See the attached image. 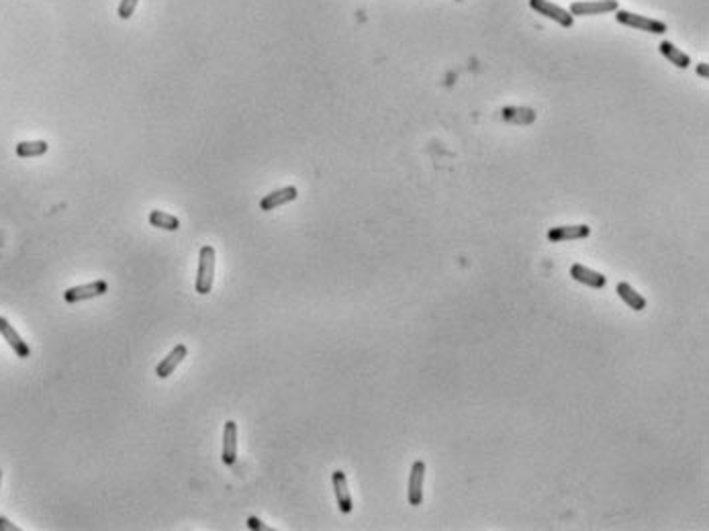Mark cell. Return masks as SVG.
Listing matches in <instances>:
<instances>
[{"label": "cell", "instance_id": "6da1fadb", "mask_svg": "<svg viewBox=\"0 0 709 531\" xmlns=\"http://www.w3.org/2000/svg\"><path fill=\"white\" fill-rule=\"evenodd\" d=\"M215 282V249L211 245H203L199 251V272L194 289L199 295H209Z\"/></svg>", "mask_w": 709, "mask_h": 531}, {"label": "cell", "instance_id": "7a4b0ae2", "mask_svg": "<svg viewBox=\"0 0 709 531\" xmlns=\"http://www.w3.org/2000/svg\"><path fill=\"white\" fill-rule=\"evenodd\" d=\"M616 21L620 25H626V27H631V29H640V31H646V33H654V35H662L668 29L666 23H662L658 19L635 14V12H630V10H616Z\"/></svg>", "mask_w": 709, "mask_h": 531}, {"label": "cell", "instance_id": "3957f363", "mask_svg": "<svg viewBox=\"0 0 709 531\" xmlns=\"http://www.w3.org/2000/svg\"><path fill=\"white\" fill-rule=\"evenodd\" d=\"M106 291H109V284L104 280H94V282H88V284H80V286L68 289L64 293V301L70 304L82 303V301H92L96 297L106 295Z\"/></svg>", "mask_w": 709, "mask_h": 531}, {"label": "cell", "instance_id": "277c9868", "mask_svg": "<svg viewBox=\"0 0 709 531\" xmlns=\"http://www.w3.org/2000/svg\"><path fill=\"white\" fill-rule=\"evenodd\" d=\"M423 480H425V462L423 460H415L411 466V474H409V490H407V499L411 507H419L423 503Z\"/></svg>", "mask_w": 709, "mask_h": 531}, {"label": "cell", "instance_id": "5b68a950", "mask_svg": "<svg viewBox=\"0 0 709 531\" xmlns=\"http://www.w3.org/2000/svg\"><path fill=\"white\" fill-rule=\"evenodd\" d=\"M530 6L538 12V14H542V16H546V19H550V21H556L560 27H572L574 25V16L568 12V10H564L562 6H558V4H552L550 0H530Z\"/></svg>", "mask_w": 709, "mask_h": 531}, {"label": "cell", "instance_id": "8992f818", "mask_svg": "<svg viewBox=\"0 0 709 531\" xmlns=\"http://www.w3.org/2000/svg\"><path fill=\"white\" fill-rule=\"evenodd\" d=\"M618 0H587V2H574L570 6L572 16H589V14H603V12H616Z\"/></svg>", "mask_w": 709, "mask_h": 531}, {"label": "cell", "instance_id": "52a82bcc", "mask_svg": "<svg viewBox=\"0 0 709 531\" xmlns=\"http://www.w3.org/2000/svg\"><path fill=\"white\" fill-rule=\"evenodd\" d=\"M331 482H333V490H335V499H337V507L344 515L352 513L354 503H352V495L348 488V478L341 470H335L331 474Z\"/></svg>", "mask_w": 709, "mask_h": 531}, {"label": "cell", "instance_id": "ba28073f", "mask_svg": "<svg viewBox=\"0 0 709 531\" xmlns=\"http://www.w3.org/2000/svg\"><path fill=\"white\" fill-rule=\"evenodd\" d=\"M297 196H299V190H297L295 186H284V188H280V190H274V192L266 194V196L260 201V209H262L264 213H270V211H274V209H278V207H282V205H286V203L297 201Z\"/></svg>", "mask_w": 709, "mask_h": 531}, {"label": "cell", "instance_id": "9c48e42d", "mask_svg": "<svg viewBox=\"0 0 709 531\" xmlns=\"http://www.w3.org/2000/svg\"><path fill=\"white\" fill-rule=\"evenodd\" d=\"M0 335L4 337V341L12 348V352L19 356V358H23V360H27L29 356H31V350H29V346L23 341V337L14 331V327L4 319V317H0Z\"/></svg>", "mask_w": 709, "mask_h": 531}, {"label": "cell", "instance_id": "30bf717a", "mask_svg": "<svg viewBox=\"0 0 709 531\" xmlns=\"http://www.w3.org/2000/svg\"><path fill=\"white\" fill-rule=\"evenodd\" d=\"M570 276L576 282H581V284H585L589 289H595V291H599V289H603L607 284V278L603 274H599V272H595V270H591V268H587L583 264H574L570 268Z\"/></svg>", "mask_w": 709, "mask_h": 531}, {"label": "cell", "instance_id": "8fae6325", "mask_svg": "<svg viewBox=\"0 0 709 531\" xmlns=\"http://www.w3.org/2000/svg\"><path fill=\"white\" fill-rule=\"evenodd\" d=\"M589 235H591V227L589 225H564V227L548 229V241H552V243L576 241V239H585Z\"/></svg>", "mask_w": 709, "mask_h": 531}, {"label": "cell", "instance_id": "7c38bea8", "mask_svg": "<svg viewBox=\"0 0 709 531\" xmlns=\"http://www.w3.org/2000/svg\"><path fill=\"white\" fill-rule=\"evenodd\" d=\"M186 354H188V350H186V346H176L161 362H159L158 366H156V374H158V379H168V376H172L174 374V370L186 360Z\"/></svg>", "mask_w": 709, "mask_h": 531}, {"label": "cell", "instance_id": "4fadbf2b", "mask_svg": "<svg viewBox=\"0 0 709 531\" xmlns=\"http://www.w3.org/2000/svg\"><path fill=\"white\" fill-rule=\"evenodd\" d=\"M221 460L225 466H234L237 460V423L227 421L223 425V452Z\"/></svg>", "mask_w": 709, "mask_h": 531}, {"label": "cell", "instance_id": "5bb4252c", "mask_svg": "<svg viewBox=\"0 0 709 531\" xmlns=\"http://www.w3.org/2000/svg\"><path fill=\"white\" fill-rule=\"evenodd\" d=\"M658 49H660V54L673 64V66H677V68H681V70H685V68H689L691 66V58L683 52V49H679L675 43H671V41H662L660 45H658Z\"/></svg>", "mask_w": 709, "mask_h": 531}, {"label": "cell", "instance_id": "9a60e30c", "mask_svg": "<svg viewBox=\"0 0 709 531\" xmlns=\"http://www.w3.org/2000/svg\"><path fill=\"white\" fill-rule=\"evenodd\" d=\"M503 119L517 125H530L536 121V113L526 106H509V109H503Z\"/></svg>", "mask_w": 709, "mask_h": 531}, {"label": "cell", "instance_id": "2e32d148", "mask_svg": "<svg viewBox=\"0 0 709 531\" xmlns=\"http://www.w3.org/2000/svg\"><path fill=\"white\" fill-rule=\"evenodd\" d=\"M618 295H620V299L628 304V306H631L633 310H644V308H646V299H644L642 295H638L628 282H620V284H618Z\"/></svg>", "mask_w": 709, "mask_h": 531}, {"label": "cell", "instance_id": "e0dca14e", "mask_svg": "<svg viewBox=\"0 0 709 531\" xmlns=\"http://www.w3.org/2000/svg\"><path fill=\"white\" fill-rule=\"evenodd\" d=\"M47 150H49L47 142H21L14 148L19 157H39V155H45Z\"/></svg>", "mask_w": 709, "mask_h": 531}, {"label": "cell", "instance_id": "ac0fdd59", "mask_svg": "<svg viewBox=\"0 0 709 531\" xmlns=\"http://www.w3.org/2000/svg\"><path fill=\"white\" fill-rule=\"evenodd\" d=\"M150 225L164 229V231H178V229H180V221H178V217H174V215H170V213L152 211V213H150Z\"/></svg>", "mask_w": 709, "mask_h": 531}, {"label": "cell", "instance_id": "d6986e66", "mask_svg": "<svg viewBox=\"0 0 709 531\" xmlns=\"http://www.w3.org/2000/svg\"><path fill=\"white\" fill-rule=\"evenodd\" d=\"M137 4H139V0H121V2H119V8H117L119 19H123V21L131 19L133 12H135V8H137Z\"/></svg>", "mask_w": 709, "mask_h": 531}, {"label": "cell", "instance_id": "ffe728a7", "mask_svg": "<svg viewBox=\"0 0 709 531\" xmlns=\"http://www.w3.org/2000/svg\"><path fill=\"white\" fill-rule=\"evenodd\" d=\"M247 528H249V530H260V531L270 530V528H266V526H264L260 519H256V517H249V519H247Z\"/></svg>", "mask_w": 709, "mask_h": 531}, {"label": "cell", "instance_id": "44dd1931", "mask_svg": "<svg viewBox=\"0 0 709 531\" xmlns=\"http://www.w3.org/2000/svg\"><path fill=\"white\" fill-rule=\"evenodd\" d=\"M0 531H19V528L12 526L6 517H0Z\"/></svg>", "mask_w": 709, "mask_h": 531}, {"label": "cell", "instance_id": "7402d4cb", "mask_svg": "<svg viewBox=\"0 0 709 531\" xmlns=\"http://www.w3.org/2000/svg\"><path fill=\"white\" fill-rule=\"evenodd\" d=\"M697 74H699V76H704V78H708V76H709V70H708V64H699V66H697Z\"/></svg>", "mask_w": 709, "mask_h": 531}, {"label": "cell", "instance_id": "603a6c76", "mask_svg": "<svg viewBox=\"0 0 709 531\" xmlns=\"http://www.w3.org/2000/svg\"><path fill=\"white\" fill-rule=\"evenodd\" d=\"M0 484H2V470H0Z\"/></svg>", "mask_w": 709, "mask_h": 531}]
</instances>
